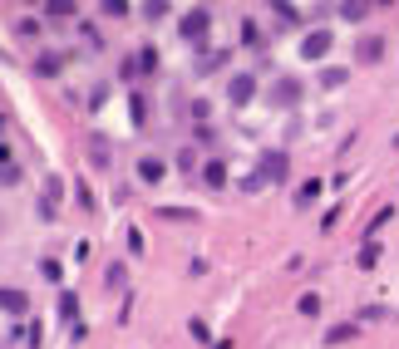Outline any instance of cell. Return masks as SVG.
Listing matches in <instances>:
<instances>
[{
	"label": "cell",
	"mask_w": 399,
	"mask_h": 349,
	"mask_svg": "<svg viewBox=\"0 0 399 349\" xmlns=\"http://www.w3.org/2000/svg\"><path fill=\"white\" fill-rule=\"evenodd\" d=\"M35 212H40V221H54V202H49V197H40Z\"/></svg>",
	"instance_id": "obj_25"
},
{
	"label": "cell",
	"mask_w": 399,
	"mask_h": 349,
	"mask_svg": "<svg viewBox=\"0 0 399 349\" xmlns=\"http://www.w3.org/2000/svg\"><path fill=\"white\" fill-rule=\"evenodd\" d=\"M345 339H355V325H330L325 330V344H345Z\"/></svg>",
	"instance_id": "obj_13"
},
{
	"label": "cell",
	"mask_w": 399,
	"mask_h": 349,
	"mask_svg": "<svg viewBox=\"0 0 399 349\" xmlns=\"http://www.w3.org/2000/svg\"><path fill=\"white\" fill-rule=\"evenodd\" d=\"M370 6H360V0H350V6H340V20H365Z\"/></svg>",
	"instance_id": "obj_16"
},
{
	"label": "cell",
	"mask_w": 399,
	"mask_h": 349,
	"mask_svg": "<svg viewBox=\"0 0 399 349\" xmlns=\"http://www.w3.org/2000/svg\"><path fill=\"white\" fill-rule=\"evenodd\" d=\"M0 182H6V187L20 182V167H15V162H0Z\"/></svg>",
	"instance_id": "obj_19"
},
{
	"label": "cell",
	"mask_w": 399,
	"mask_h": 349,
	"mask_svg": "<svg viewBox=\"0 0 399 349\" xmlns=\"http://www.w3.org/2000/svg\"><path fill=\"white\" fill-rule=\"evenodd\" d=\"M188 330H193V334H197V339H207V344H217V339H212V330H207V325H202V320H193V325H188Z\"/></svg>",
	"instance_id": "obj_28"
},
{
	"label": "cell",
	"mask_w": 399,
	"mask_h": 349,
	"mask_svg": "<svg viewBox=\"0 0 399 349\" xmlns=\"http://www.w3.org/2000/svg\"><path fill=\"white\" fill-rule=\"evenodd\" d=\"M104 280H108V285H113V290H119V285H124V280H129V271H124V266H108V275H104Z\"/></svg>",
	"instance_id": "obj_23"
},
{
	"label": "cell",
	"mask_w": 399,
	"mask_h": 349,
	"mask_svg": "<svg viewBox=\"0 0 399 349\" xmlns=\"http://www.w3.org/2000/svg\"><path fill=\"white\" fill-rule=\"evenodd\" d=\"M89 158H94L99 167H108V148H104V138H94V148H89Z\"/></svg>",
	"instance_id": "obj_21"
},
{
	"label": "cell",
	"mask_w": 399,
	"mask_h": 349,
	"mask_svg": "<svg viewBox=\"0 0 399 349\" xmlns=\"http://www.w3.org/2000/svg\"><path fill=\"white\" fill-rule=\"evenodd\" d=\"M74 315H79V296H74V290H65V296H60V320L74 325Z\"/></svg>",
	"instance_id": "obj_11"
},
{
	"label": "cell",
	"mask_w": 399,
	"mask_h": 349,
	"mask_svg": "<svg viewBox=\"0 0 399 349\" xmlns=\"http://www.w3.org/2000/svg\"><path fill=\"white\" fill-rule=\"evenodd\" d=\"M202 182H207V187H227V167H222L217 158H212V162L202 167Z\"/></svg>",
	"instance_id": "obj_10"
},
{
	"label": "cell",
	"mask_w": 399,
	"mask_h": 349,
	"mask_svg": "<svg viewBox=\"0 0 399 349\" xmlns=\"http://www.w3.org/2000/svg\"><path fill=\"white\" fill-rule=\"evenodd\" d=\"M394 148H399V138H394Z\"/></svg>",
	"instance_id": "obj_29"
},
{
	"label": "cell",
	"mask_w": 399,
	"mask_h": 349,
	"mask_svg": "<svg viewBox=\"0 0 399 349\" xmlns=\"http://www.w3.org/2000/svg\"><path fill=\"white\" fill-rule=\"evenodd\" d=\"M380 54H384V40H380V35H365V40L355 44V60H360V65H375Z\"/></svg>",
	"instance_id": "obj_7"
},
{
	"label": "cell",
	"mask_w": 399,
	"mask_h": 349,
	"mask_svg": "<svg viewBox=\"0 0 399 349\" xmlns=\"http://www.w3.org/2000/svg\"><path fill=\"white\" fill-rule=\"evenodd\" d=\"M60 69H65V60H60V54H40V60H35V74H44V79H54Z\"/></svg>",
	"instance_id": "obj_9"
},
{
	"label": "cell",
	"mask_w": 399,
	"mask_h": 349,
	"mask_svg": "<svg viewBox=\"0 0 399 349\" xmlns=\"http://www.w3.org/2000/svg\"><path fill=\"white\" fill-rule=\"evenodd\" d=\"M320 84H325V89H340V84H345V69H325Z\"/></svg>",
	"instance_id": "obj_18"
},
{
	"label": "cell",
	"mask_w": 399,
	"mask_h": 349,
	"mask_svg": "<svg viewBox=\"0 0 399 349\" xmlns=\"http://www.w3.org/2000/svg\"><path fill=\"white\" fill-rule=\"evenodd\" d=\"M256 178H261V187H271V182H286V153H261V162H256Z\"/></svg>",
	"instance_id": "obj_1"
},
{
	"label": "cell",
	"mask_w": 399,
	"mask_h": 349,
	"mask_svg": "<svg viewBox=\"0 0 399 349\" xmlns=\"http://www.w3.org/2000/svg\"><path fill=\"white\" fill-rule=\"evenodd\" d=\"M242 40H247V44H261V30H256V20H247V25H242Z\"/></svg>",
	"instance_id": "obj_24"
},
{
	"label": "cell",
	"mask_w": 399,
	"mask_h": 349,
	"mask_svg": "<svg viewBox=\"0 0 399 349\" xmlns=\"http://www.w3.org/2000/svg\"><path fill=\"white\" fill-rule=\"evenodd\" d=\"M227 99L232 103H252L256 99V74H232L227 79Z\"/></svg>",
	"instance_id": "obj_4"
},
{
	"label": "cell",
	"mask_w": 399,
	"mask_h": 349,
	"mask_svg": "<svg viewBox=\"0 0 399 349\" xmlns=\"http://www.w3.org/2000/svg\"><path fill=\"white\" fill-rule=\"evenodd\" d=\"M207 25H212V15H207V10H202V6H193V10H188V15H183V20H178V35H183V40H193V44H197V40H207Z\"/></svg>",
	"instance_id": "obj_2"
},
{
	"label": "cell",
	"mask_w": 399,
	"mask_h": 349,
	"mask_svg": "<svg viewBox=\"0 0 399 349\" xmlns=\"http://www.w3.org/2000/svg\"><path fill=\"white\" fill-rule=\"evenodd\" d=\"M296 99H301V79L286 74V79H276V84H271V103L286 108V103H296Z\"/></svg>",
	"instance_id": "obj_6"
},
{
	"label": "cell",
	"mask_w": 399,
	"mask_h": 349,
	"mask_svg": "<svg viewBox=\"0 0 399 349\" xmlns=\"http://www.w3.org/2000/svg\"><path fill=\"white\" fill-rule=\"evenodd\" d=\"M40 275L44 280H60V261H40Z\"/></svg>",
	"instance_id": "obj_27"
},
{
	"label": "cell",
	"mask_w": 399,
	"mask_h": 349,
	"mask_svg": "<svg viewBox=\"0 0 399 349\" xmlns=\"http://www.w3.org/2000/svg\"><path fill=\"white\" fill-rule=\"evenodd\" d=\"M133 60H138V74H153V69H158V49H153V44H143Z\"/></svg>",
	"instance_id": "obj_12"
},
{
	"label": "cell",
	"mask_w": 399,
	"mask_h": 349,
	"mask_svg": "<svg viewBox=\"0 0 399 349\" xmlns=\"http://www.w3.org/2000/svg\"><path fill=\"white\" fill-rule=\"evenodd\" d=\"M15 35H25V40H35V35H40V20H30V15H25V20L15 25Z\"/></svg>",
	"instance_id": "obj_20"
},
{
	"label": "cell",
	"mask_w": 399,
	"mask_h": 349,
	"mask_svg": "<svg viewBox=\"0 0 399 349\" xmlns=\"http://www.w3.org/2000/svg\"><path fill=\"white\" fill-rule=\"evenodd\" d=\"M44 15H49V20H70V15H74V6H70V0H49Z\"/></svg>",
	"instance_id": "obj_14"
},
{
	"label": "cell",
	"mask_w": 399,
	"mask_h": 349,
	"mask_svg": "<svg viewBox=\"0 0 399 349\" xmlns=\"http://www.w3.org/2000/svg\"><path fill=\"white\" fill-rule=\"evenodd\" d=\"M330 44H335V35H330V30H311V35L301 40V60H311V65H316V60H325Z\"/></svg>",
	"instance_id": "obj_3"
},
{
	"label": "cell",
	"mask_w": 399,
	"mask_h": 349,
	"mask_svg": "<svg viewBox=\"0 0 399 349\" xmlns=\"http://www.w3.org/2000/svg\"><path fill=\"white\" fill-rule=\"evenodd\" d=\"M375 261H380V246L365 241V246H360V266H375Z\"/></svg>",
	"instance_id": "obj_22"
},
{
	"label": "cell",
	"mask_w": 399,
	"mask_h": 349,
	"mask_svg": "<svg viewBox=\"0 0 399 349\" xmlns=\"http://www.w3.org/2000/svg\"><path fill=\"white\" fill-rule=\"evenodd\" d=\"M0 310L6 315H30V296L15 290V285H0Z\"/></svg>",
	"instance_id": "obj_5"
},
{
	"label": "cell",
	"mask_w": 399,
	"mask_h": 349,
	"mask_svg": "<svg viewBox=\"0 0 399 349\" xmlns=\"http://www.w3.org/2000/svg\"><path fill=\"white\" fill-rule=\"evenodd\" d=\"M129 119H133V124H138V128H143V124H148V103H143V99H138V94H133V99H129Z\"/></svg>",
	"instance_id": "obj_15"
},
{
	"label": "cell",
	"mask_w": 399,
	"mask_h": 349,
	"mask_svg": "<svg viewBox=\"0 0 399 349\" xmlns=\"http://www.w3.org/2000/svg\"><path fill=\"white\" fill-rule=\"evenodd\" d=\"M301 315H320V296H301Z\"/></svg>",
	"instance_id": "obj_26"
},
{
	"label": "cell",
	"mask_w": 399,
	"mask_h": 349,
	"mask_svg": "<svg viewBox=\"0 0 399 349\" xmlns=\"http://www.w3.org/2000/svg\"><path fill=\"white\" fill-rule=\"evenodd\" d=\"M163 172H168L163 158H138V178H143V182H163Z\"/></svg>",
	"instance_id": "obj_8"
},
{
	"label": "cell",
	"mask_w": 399,
	"mask_h": 349,
	"mask_svg": "<svg viewBox=\"0 0 399 349\" xmlns=\"http://www.w3.org/2000/svg\"><path fill=\"white\" fill-rule=\"evenodd\" d=\"M316 197H320V182H306V187H301V192H296V202H301V207H311V202H316Z\"/></svg>",
	"instance_id": "obj_17"
}]
</instances>
